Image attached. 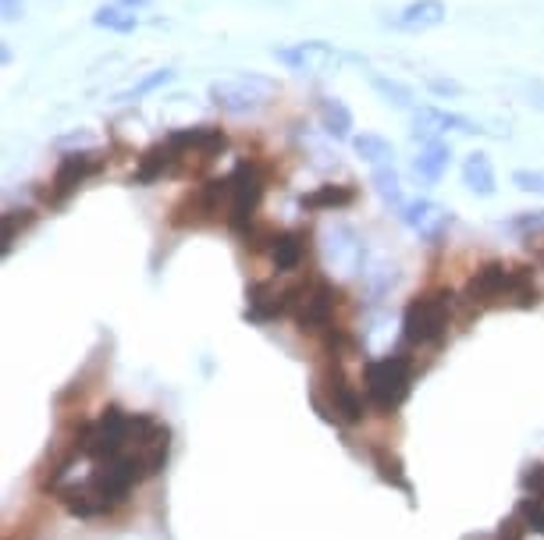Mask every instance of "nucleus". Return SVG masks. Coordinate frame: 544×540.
Returning a JSON list of instances; mask_svg holds the SVG:
<instances>
[{"mask_svg":"<svg viewBox=\"0 0 544 540\" xmlns=\"http://www.w3.org/2000/svg\"><path fill=\"white\" fill-rule=\"evenodd\" d=\"M338 292L331 281L313 278L303 281V285L285 288V302H288V317L296 320V327L303 334H324L331 324H335V310H338Z\"/></svg>","mask_w":544,"mask_h":540,"instance_id":"39448f33","label":"nucleus"},{"mask_svg":"<svg viewBox=\"0 0 544 540\" xmlns=\"http://www.w3.org/2000/svg\"><path fill=\"white\" fill-rule=\"evenodd\" d=\"M523 487H527V494L544 498V462H537V466H530L527 473H523Z\"/></svg>","mask_w":544,"mask_h":540,"instance_id":"72a5a7b5","label":"nucleus"},{"mask_svg":"<svg viewBox=\"0 0 544 540\" xmlns=\"http://www.w3.org/2000/svg\"><path fill=\"white\" fill-rule=\"evenodd\" d=\"M463 299L473 310H495V306H516V310H530L541 302V288L534 281L530 267H512L502 260L480 263L477 274L466 281Z\"/></svg>","mask_w":544,"mask_h":540,"instance_id":"f257e3e1","label":"nucleus"},{"mask_svg":"<svg viewBox=\"0 0 544 540\" xmlns=\"http://www.w3.org/2000/svg\"><path fill=\"white\" fill-rule=\"evenodd\" d=\"M317 121L328 139H338V143H342V139H352V111L338 100V96H320Z\"/></svg>","mask_w":544,"mask_h":540,"instance_id":"a211bd4d","label":"nucleus"},{"mask_svg":"<svg viewBox=\"0 0 544 540\" xmlns=\"http://www.w3.org/2000/svg\"><path fill=\"white\" fill-rule=\"evenodd\" d=\"M32 224V214L29 210H8L4 214V253H11V246H15L18 231H25Z\"/></svg>","mask_w":544,"mask_h":540,"instance_id":"7c9ffc66","label":"nucleus"},{"mask_svg":"<svg viewBox=\"0 0 544 540\" xmlns=\"http://www.w3.org/2000/svg\"><path fill=\"white\" fill-rule=\"evenodd\" d=\"M523 523L520 519H509V523H502V530H498V537L495 540H523Z\"/></svg>","mask_w":544,"mask_h":540,"instance_id":"f704fd0d","label":"nucleus"},{"mask_svg":"<svg viewBox=\"0 0 544 540\" xmlns=\"http://www.w3.org/2000/svg\"><path fill=\"white\" fill-rule=\"evenodd\" d=\"M320 345H324V352H328L331 359H342L352 352V334L345 331L342 324H331L328 331L320 334Z\"/></svg>","mask_w":544,"mask_h":540,"instance_id":"c85d7f7f","label":"nucleus"},{"mask_svg":"<svg viewBox=\"0 0 544 540\" xmlns=\"http://www.w3.org/2000/svg\"><path fill=\"white\" fill-rule=\"evenodd\" d=\"M441 132H448V111H438V107H420L413 111V139L416 143H434L441 139Z\"/></svg>","mask_w":544,"mask_h":540,"instance_id":"4be33fe9","label":"nucleus"},{"mask_svg":"<svg viewBox=\"0 0 544 540\" xmlns=\"http://www.w3.org/2000/svg\"><path fill=\"white\" fill-rule=\"evenodd\" d=\"M463 185L473 196H495L498 182H495V164H491L488 153L473 150L470 157L463 160Z\"/></svg>","mask_w":544,"mask_h":540,"instance_id":"6ab92c4d","label":"nucleus"},{"mask_svg":"<svg viewBox=\"0 0 544 540\" xmlns=\"http://www.w3.org/2000/svg\"><path fill=\"white\" fill-rule=\"evenodd\" d=\"M448 160H452V146L434 139V143H420V153L413 157V175L424 185H438L441 175L448 171Z\"/></svg>","mask_w":544,"mask_h":540,"instance_id":"dca6fc26","label":"nucleus"},{"mask_svg":"<svg viewBox=\"0 0 544 540\" xmlns=\"http://www.w3.org/2000/svg\"><path fill=\"white\" fill-rule=\"evenodd\" d=\"M313 409L328 423H342V427H356L367 416V395L356 391V384H349V377L342 374V366H328L317 377L313 388Z\"/></svg>","mask_w":544,"mask_h":540,"instance_id":"423d86ee","label":"nucleus"},{"mask_svg":"<svg viewBox=\"0 0 544 540\" xmlns=\"http://www.w3.org/2000/svg\"><path fill=\"white\" fill-rule=\"evenodd\" d=\"M93 25H96V29L121 32V36H128V32H136L139 18H136V11L121 8V4H100V8L93 11Z\"/></svg>","mask_w":544,"mask_h":540,"instance_id":"412c9836","label":"nucleus"},{"mask_svg":"<svg viewBox=\"0 0 544 540\" xmlns=\"http://www.w3.org/2000/svg\"><path fill=\"white\" fill-rule=\"evenodd\" d=\"M509 228L527 235V239H537V235H544V210H523V214L512 217Z\"/></svg>","mask_w":544,"mask_h":540,"instance_id":"c756f323","label":"nucleus"},{"mask_svg":"<svg viewBox=\"0 0 544 540\" xmlns=\"http://www.w3.org/2000/svg\"><path fill=\"white\" fill-rule=\"evenodd\" d=\"M352 150L360 153L370 167H384V164H392V160H395V146L377 132L356 135V139H352Z\"/></svg>","mask_w":544,"mask_h":540,"instance_id":"5701e85b","label":"nucleus"},{"mask_svg":"<svg viewBox=\"0 0 544 540\" xmlns=\"http://www.w3.org/2000/svg\"><path fill=\"white\" fill-rule=\"evenodd\" d=\"M512 185L523 192H544V171H530V167H520L512 171Z\"/></svg>","mask_w":544,"mask_h":540,"instance_id":"2f4dec72","label":"nucleus"},{"mask_svg":"<svg viewBox=\"0 0 544 540\" xmlns=\"http://www.w3.org/2000/svg\"><path fill=\"white\" fill-rule=\"evenodd\" d=\"M228 185H232V199H228V217H224V224L242 239L256 224V210H260V199H264L267 175L256 160H239L235 171L228 175Z\"/></svg>","mask_w":544,"mask_h":540,"instance_id":"0eeeda50","label":"nucleus"},{"mask_svg":"<svg viewBox=\"0 0 544 540\" xmlns=\"http://www.w3.org/2000/svg\"><path fill=\"white\" fill-rule=\"evenodd\" d=\"M171 79H175V68H157V72H150V75H143L139 82H132L128 89L114 93V104H136V100H143V96L157 93L160 86H168Z\"/></svg>","mask_w":544,"mask_h":540,"instance_id":"393cba45","label":"nucleus"},{"mask_svg":"<svg viewBox=\"0 0 544 540\" xmlns=\"http://www.w3.org/2000/svg\"><path fill=\"white\" fill-rule=\"evenodd\" d=\"M427 89H431L434 96H459L463 93V86H459L456 79H445V75H431V79H427Z\"/></svg>","mask_w":544,"mask_h":540,"instance_id":"473e14b6","label":"nucleus"},{"mask_svg":"<svg viewBox=\"0 0 544 540\" xmlns=\"http://www.w3.org/2000/svg\"><path fill=\"white\" fill-rule=\"evenodd\" d=\"M104 164H107V157L100 150L64 153V157L57 160V171H54V178H50V189L43 199H47L50 207H64V203H68V199H72L89 178H96L100 171H104Z\"/></svg>","mask_w":544,"mask_h":540,"instance_id":"1a4fd4ad","label":"nucleus"},{"mask_svg":"<svg viewBox=\"0 0 544 540\" xmlns=\"http://www.w3.org/2000/svg\"><path fill=\"white\" fill-rule=\"evenodd\" d=\"M413 391V363L406 352H388L363 366V395L377 413H395Z\"/></svg>","mask_w":544,"mask_h":540,"instance_id":"7ed1b4c3","label":"nucleus"},{"mask_svg":"<svg viewBox=\"0 0 544 540\" xmlns=\"http://www.w3.org/2000/svg\"><path fill=\"white\" fill-rule=\"evenodd\" d=\"M228 199H232V185L228 178H210V182L196 185L192 192H185L171 210V224L175 228H200L217 217H228Z\"/></svg>","mask_w":544,"mask_h":540,"instance_id":"6e6552de","label":"nucleus"},{"mask_svg":"<svg viewBox=\"0 0 544 540\" xmlns=\"http://www.w3.org/2000/svg\"><path fill=\"white\" fill-rule=\"evenodd\" d=\"M306 260V235L296 228L278 231L271 242V263L278 274H288V270H299Z\"/></svg>","mask_w":544,"mask_h":540,"instance_id":"f3484780","label":"nucleus"},{"mask_svg":"<svg viewBox=\"0 0 544 540\" xmlns=\"http://www.w3.org/2000/svg\"><path fill=\"white\" fill-rule=\"evenodd\" d=\"M171 171H182V157L171 146V139H160L150 150H143V157L136 160V171H132V185H153L157 178L171 175Z\"/></svg>","mask_w":544,"mask_h":540,"instance_id":"ddd939ff","label":"nucleus"},{"mask_svg":"<svg viewBox=\"0 0 544 540\" xmlns=\"http://www.w3.org/2000/svg\"><path fill=\"white\" fill-rule=\"evenodd\" d=\"M0 8H4V22H18L22 18V0H0Z\"/></svg>","mask_w":544,"mask_h":540,"instance_id":"c9c22d12","label":"nucleus"},{"mask_svg":"<svg viewBox=\"0 0 544 540\" xmlns=\"http://www.w3.org/2000/svg\"><path fill=\"white\" fill-rule=\"evenodd\" d=\"M352 203H356V189L352 185H317V189L299 199L303 210H345Z\"/></svg>","mask_w":544,"mask_h":540,"instance_id":"aec40b11","label":"nucleus"},{"mask_svg":"<svg viewBox=\"0 0 544 540\" xmlns=\"http://www.w3.org/2000/svg\"><path fill=\"white\" fill-rule=\"evenodd\" d=\"M274 317H288V302L285 292H278L274 285L260 281V285H249L246 288V320L253 324H267Z\"/></svg>","mask_w":544,"mask_h":540,"instance_id":"2eb2a0df","label":"nucleus"},{"mask_svg":"<svg viewBox=\"0 0 544 540\" xmlns=\"http://www.w3.org/2000/svg\"><path fill=\"white\" fill-rule=\"evenodd\" d=\"M527 96H530V104H534L537 111H544V82H530Z\"/></svg>","mask_w":544,"mask_h":540,"instance_id":"e433bc0d","label":"nucleus"},{"mask_svg":"<svg viewBox=\"0 0 544 540\" xmlns=\"http://www.w3.org/2000/svg\"><path fill=\"white\" fill-rule=\"evenodd\" d=\"M168 139L178 150V157H182V167L192 164V157L200 160V164H210V160L221 157L224 146H228V135H224V128H217V125L178 128V132H171Z\"/></svg>","mask_w":544,"mask_h":540,"instance_id":"9b49d317","label":"nucleus"},{"mask_svg":"<svg viewBox=\"0 0 544 540\" xmlns=\"http://www.w3.org/2000/svg\"><path fill=\"white\" fill-rule=\"evenodd\" d=\"M374 466H377V477H381L384 484L399 487L402 494H409V498H413V484H409V477L402 473V459H399V455L377 448V452H374Z\"/></svg>","mask_w":544,"mask_h":540,"instance_id":"a878e982","label":"nucleus"},{"mask_svg":"<svg viewBox=\"0 0 544 540\" xmlns=\"http://www.w3.org/2000/svg\"><path fill=\"white\" fill-rule=\"evenodd\" d=\"M114 4H121V8L139 11V8H146V4H153V0H114Z\"/></svg>","mask_w":544,"mask_h":540,"instance_id":"4c0bfd02","label":"nucleus"},{"mask_svg":"<svg viewBox=\"0 0 544 540\" xmlns=\"http://www.w3.org/2000/svg\"><path fill=\"white\" fill-rule=\"evenodd\" d=\"M281 86L278 79L260 72H242V75H228V79H214L207 89L210 104L224 114H256L271 107L278 100Z\"/></svg>","mask_w":544,"mask_h":540,"instance_id":"20e7f679","label":"nucleus"},{"mask_svg":"<svg viewBox=\"0 0 544 540\" xmlns=\"http://www.w3.org/2000/svg\"><path fill=\"white\" fill-rule=\"evenodd\" d=\"M516 519H520L527 533H537V537H544V498H537V494L523 498L520 509H516Z\"/></svg>","mask_w":544,"mask_h":540,"instance_id":"cd10ccee","label":"nucleus"},{"mask_svg":"<svg viewBox=\"0 0 544 540\" xmlns=\"http://www.w3.org/2000/svg\"><path fill=\"white\" fill-rule=\"evenodd\" d=\"M541 263H544V249H541Z\"/></svg>","mask_w":544,"mask_h":540,"instance_id":"58836bf2","label":"nucleus"},{"mask_svg":"<svg viewBox=\"0 0 544 540\" xmlns=\"http://www.w3.org/2000/svg\"><path fill=\"white\" fill-rule=\"evenodd\" d=\"M370 86L377 89V96H381L384 104H392V107H402V111H416V96H413V89L406 86V82H399V79H392V75H377V72H370Z\"/></svg>","mask_w":544,"mask_h":540,"instance_id":"b1692460","label":"nucleus"},{"mask_svg":"<svg viewBox=\"0 0 544 540\" xmlns=\"http://www.w3.org/2000/svg\"><path fill=\"white\" fill-rule=\"evenodd\" d=\"M374 189H377V196L388 203V207H395V210L406 207V199H402V182H399V171H395V164L374 167Z\"/></svg>","mask_w":544,"mask_h":540,"instance_id":"bb28decb","label":"nucleus"},{"mask_svg":"<svg viewBox=\"0 0 544 540\" xmlns=\"http://www.w3.org/2000/svg\"><path fill=\"white\" fill-rule=\"evenodd\" d=\"M452 310H456V295L448 288L413 295L406 313H402V342L409 349H434V345H441L448 327H452Z\"/></svg>","mask_w":544,"mask_h":540,"instance_id":"f03ea898","label":"nucleus"},{"mask_svg":"<svg viewBox=\"0 0 544 540\" xmlns=\"http://www.w3.org/2000/svg\"><path fill=\"white\" fill-rule=\"evenodd\" d=\"M271 54L274 61L299 75H324L342 64V50L324 40H303V43H292V47H274Z\"/></svg>","mask_w":544,"mask_h":540,"instance_id":"9d476101","label":"nucleus"},{"mask_svg":"<svg viewBox=\"0 0 544 540\" xmlns=\"http://www.w3.org/2000/svg\"><path fill=\"white\" fill-rule=\"evenodd\" d=\"M399 217L427 242H441L445 231L452 228V210H445L441 203H434V199H413V203H406V207L399 210Z\"/></svg>","mask_w":544,"mask_h":540,"instance_id":"f8f14e48","label":"nucleus"},{"mask_svg":"<svg viewBox=\"0 0 544 540\" xmlns=\"http://www.w3.org/2000/svg\"><path fill=\"white\" fill-rule=\"evenodd\" d=\"M445 18H448L445 0H409L406 8L392 18V25L402 32H427V29H438Z\"/></svg>","mask_w":544,"mask_h":540,"instance_id":"4468645a","label":"nucleus"}]
</instances>
